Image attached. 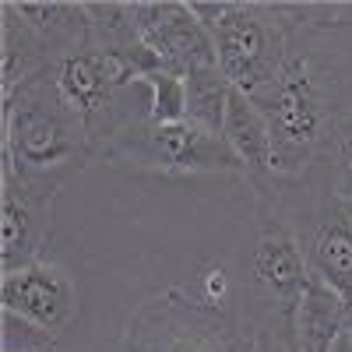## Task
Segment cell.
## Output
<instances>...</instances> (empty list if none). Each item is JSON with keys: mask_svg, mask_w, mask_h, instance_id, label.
Here are the masks:
<instances>
[{"mask_svg": "<svg viewBox=\"0 0 352 352\" xmlns=\"http://www.w3.org/2000/svg\"><path fill=\"white\" fill-rule=\"evenodd\" d=\"M92 155L88 127L56 92L53 74L4 99V176L25 190L53 197Z\"/></svg>", "mask_w": 352, "mask_h": 352, "instance_id": "1", "label": "cell"}, {"mask_svg": "<svg viewBox=\"0 0 352 352\" xmlns=\"http://www.w3.org/2000/svg\"><path fill=\"white\" fill-rule=\"evenodd\" d=\"M190 8L215 39L219 71L226 74V81L247 99L261 102L282 74L296 4L222 0V4H190Z\"/></svg>", "mask_w": 352, "mask_h": 352, "instance_id": "2", "label": "cell"}, {"mask_svg": "<svg viewBox=\"0 0 352 352\" xmlns=\"http://www.w3.org/2000/svg\"><path fill=\"white\" fill-rule=\"evenodd\" d=\"M127 352H254L250 335L229 303H208L166 289L127 320Z\"/></svg>", "mask_w": 352, "mask_h": 352, "instance_id": "3", "label": "cell"}, {"mask_svg": "<svg viewBox=\"0 0 352 352\" xmlns=\"http://www.w3.org/2000/svg\"><path fill=\"white\" fill-rule=\"evenodd\" d=\"M99 155L120 159L141 169H159V173H247L222 138L187 120L184 124L138 120L124 131H116L99 148Z\"/></svg>", "mask_w": 352, "mask_h": 352, "instance_id": "4", "label": "cell"}, {"mask_svg": "<svg viewBox=\"0 0 352 352\" xmlns=\"http://www.w3.org/2000/svg\"><path fill=\"white\" fill-rule=\"evenodd\" d=\"M138 8V36L148 46L169 74H194L219 67L215 39L194 14L190 4L166 0V4H134Z\"/></svg>", "mask_w": 352, "mask_h": 352, "instance_id": "5", "label": "cell"}, {"mask_svg": "<svg viewBox=\"0 0 352 352\" xmlns=\"http://www.w3.org/2000/svg\"><path fill=\"white\" fill-rule=\"evenodd\" d=\"M0 300L8 314H18L53 335H64L78 317V289L71 275L46 261L8 272L0 278Z\"/></svg>", "mask_w": 352, "mask_h": 352, "instance_id": "6", "label": "cell"}, {"mask_svg": "<svg viewBox=\"0 0 352 352\" xmlns=\"http://www.w3.org/2000/svg\"><path fill=\"white\" fill-rule=\"evenodd\" d=\"M0 268L18 272L39 264L53 232V197L25 190L11 176H0Z\"/></svg>", "mask_w": 352, "mask_h": 352, "instance_id": "7", "label": "cell"}, {"mask_svg": "<svg viewBox=\"0 0 352 352\" xmlns=\"http://www.w3.org/2000/svg\"><path fill=\"white\" fill-rule=\"evenodd\" d=\"M310 275L335 289L349 303L352 300V204L324 190L317 204L314 229L303 243Z\"/></svg>", "mask_w": 352, "mask_h": 352, "instance_id": "8", "label": "cell"}, {"mask_svg": "<svg viewBox=\"0 0 352 352\" xmlns=\"http://www.w3.org/2000/svg\"><path fill=\"white\" fill-rule=\"evenodd\" d=\"M250 275L261 292H268L272 300L296 310L303 289L314 275H310V264L296 232L285 222L275 219L261 229V236L254 240V250H250Z\"/></svg>", "mask_w": 352, "mask_h": 352, "instance_id": "9", "label": "cell"}, {"mask_svg": "<svg viewBox=\"0 0 352 352\" xmlns=\"http://www.w3.org/2000/svg\"><path fill=\"white\" fill-rule=\"evenodd\" d=\"M14 14L32 28V36L46 46V53L56 64L67 53H78L81 46L92 43V21H88L85 4H71V0H8Z\"/></svg>", "mask_w": 352, "mask_h": 352, "instance_id": "10", "label": "cell"}, {"mask_svg": "<svg viewBox=\"0 0 352 352\" xmlns=\"http://www.w3.org/2000/svg\"><path fill=\"white\" fill-rule=\"evenodd\" d=\"M222 141L232 148V155L243 162V169L250 176L272 180V127H268V116L261 113V106L254 99H247L236 88H232V96H229Z\"/></svg>", "mask_w": 352, "mask_h": 352, "instance_id": "11", "label": "cell"}, {"mask_svg": "<svg viewBox=\"0 0 352 352\" xmlns=\"http://www.w3.org/2000/svg\"><path fill=\"white\" fill-rule=\"evenodd\" d=\"M56 60L46 53V46L32 36L14 8L4 0V32H0V78H4V99L14 96L28 81L50 78Z\"/></svg>", "mask_w": 352, "mask_h": 352, "instance_id": "12", "label": "cell"}, {"mask_svg": "<svg viewBox=\"0 0 352 352\" xmlns=\"http://www.w3.org/2000/svg\"><path fill=\"white\" fill-rule=\"evenodd\" d=\"M349 328V307L335 289L310 278L296 303V338L300 352H328L335 338Z\"/></svg>", "mask_w": 352, "mask_h": 352, "instance_id": "13", "label": "cell"}, {"mask_svg": "<svg viewBox=\"0 0 352 352\" xmlns=\"http://www.w3.org/2000/svg\"><path fill=\"white\" fill-rule=\"evenodd\" d=\"M184 81H187V124L222 138L226 109L232 96V85L226 81V74L212 67V71H194Z\"/></svg>", "mask_w": 352, "mask_h": 352, "instance_id": "14", "label": "cell"}, {"mask_svg": "<svg viewBox=\"0 0 352 352\" xmlns=\"http://www.w3.org/2000/svg\"><path fill=\"white\" fill-rule=\"evenodd\" d=\"M148 96V120L152 124H184L187 120V81L180 74H148L138 81Z\"/></svg>", "mask_w": 352, "mask_h": 352, "instance_id": "15", "label": "cell"}, {"mask_svg": "<svg viewBox=\"0 0 352 352\" xmlns=\"http://www.w3.org/2000/svg\"><path fill=\"white\" fill-rule=\"evenodd\" d=\"M56 338L32 320H21L18 314H8L4 310V352H53L56 349Z\"/></svg>", "mask_w": 352, "mask_h": 352, "instance_id": "16", "label": "cell"}, {"mask_svg": "<svg viewBox=\"0 0 352 352\" xmlns=\"http://www.w3.org/2000/svg\"><path fill=\"white\" fill-rule=\"evenodd\" d=\"M197 296L208 303H229V272L222 264H208L197 275Z\"/></svg>", "mask_w": 352, "mask_h": 352, "instance_id": "17", "label": "cell"}, {"mask_svg": "<svg viewBox=\"0 0 352 352\" xmlns=\"http://www.w3.org/2000/svg\"><path fill=\"white\" fill-rule=\"evenodd\" d=\"M328 352H352V324H349V328L335 338V345H331Z\"/></svg>", "mask_w": 352, "mask_h": 352, "instance_id": "18", "label": "cell"}, {"mask_svg": "<svg viewBox=\"0 0 352 352\" xmlns=\"http://www.w3.org/2000/svg\"><path fill=\"white\" fill-rule=\"evenodd\" d=\"M349 324H352V320H349Z\"/></svg>", "mask_w": 352, "mask_h": 352, "instance_id": "19", "label": "cell"}]
</instances>
